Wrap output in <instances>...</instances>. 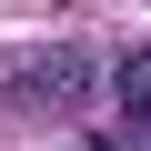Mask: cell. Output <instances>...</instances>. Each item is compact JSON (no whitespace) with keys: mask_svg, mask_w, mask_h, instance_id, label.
I'll return each instance as SVG.
<instances>
[{"mask_svg":"<svg viewBox=\"0 0 151 151\" xmlns=\"http://www.w3.org/2000/svg\"><path fill=\"white\" fill-rule=\"evenodd\" d=\"M91 81H101V50H91V40H40L30 60L0 70L10 111H30V121H70V111L91 101Z\"/></svg>","mask_w":151,"mask_h":151,"instance_id":"6da1fadb","label":"cell"},{"mask_svg":"<svg viewBox=\"0 0 151 151\" xmlns=\"http://www.w3.org/2000/svg\"><path fill=\"white\" fill-rule=\"evenodd\" d=\"M111 111H121V131H151V40L111 60Z\"/></svg>","mask_w":151,"mask_h":151,"instance_id":"7a4b0ae2","label":"cell"}]
</instances>
